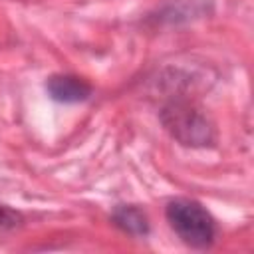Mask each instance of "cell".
Instances as JSON below:
<instances>
[{"label": "cell", "instance_id": "cell-5", "mask_svg": "<svg viewBox=\"0 0 254 254\" xmlns=\"http://www.w3.org/2000/svg\"><path fill=\"white\" fill-rule=\"evenodd\" d=\"M22 214L10 206H4L0 204V230H10V228H16L22 224Z\"/></svg>", "mask_w": 254, "mask_h": 254}, {"label": "cell", "instance_id": "cell-4", "mask_svg": "<svg viewBox=\"0 0 254 254\" xmlns=\"http://www.w3.org/2000/svg\"><path fill=\"white\" fill-rule=\"evenodd\" d=\"M111 218L115 226H119L123 232L131 236H145L149 232V222H147L145 212L133 204H119L113 210Z\"/></svg>", "mask_w": 254, "mask_h": 254}, {"label": "cell", "instance_id": "cell-3", "mask_svg": "<svg viewBox=\"0 0 254 254\" xmlns=\"http://www.w3.org/2000/svg\"><path fill=\"white\" fill-rule=\"evenodd\" d=\"M48 95L58 103H79L91 95V85L71 73H56L46 81Z\"/></svg>", "mask_w": 254, "mask_h": 254}, {"label": "cell", "instance_id": "cell-2", "mask_svg": "<svg viewBox=\"0 0 254 254\" xmlns=\"http://www.w3.org/2000/svg\"><path fill=\"white\" fill-rule=\"evenodd\" d=\"M165 216L169 226L187 246L204 250L214 244L216 222L200 202L190 198H175L167 204Z\"/></svg>", "mask_w": 254, "mask_h": 254}, {"label": "cell", "instance_id": "cell-1", "mask_svg": "<svg viewBox=\"0 0 254 254\" xmlns=\"http://www.w3.org/2000/svg\"><path fill=\"white\" fill-rule=\"evenodd\" d=\"M159 119L165 131L185 147H208L216 141L212 121L192 101L171 99L159 111Z\"/></svg>", "mask_w": 254, "mask_h": 254}]
</instances>
